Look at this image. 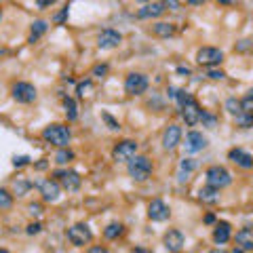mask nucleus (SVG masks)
I'll return each instance as SVG.
<instances>
[{
  "label": "nucleus",
  "mask_w": 253,
  "mask_h": 253,
  "mask_svg": "<svg viewBox=\"0 0 253 253\" xmlns=\"http://www.w3.org/2000/svg\"><path fill=\"white\" fill-rule=\"evenodd\" d=\"M194 169H196V160L184 158V160H182V165H180V182L184 184L186 180H188V175H190Z\"/></svg>",
  "instance_id": "obj_24"
},
{
  "label": "nucleus",
  "mask_w": 253,
  "mask_h": 253,
  "mask_svg": "<svg viewBox=\"0 0 253 253\" xmlns=\"http://www.w3.org/2000/svg\"><path fill=\"white\" fill-rule=\"evenodd\" d=\"M123 234V224H108L106 228H103V236L106 239H110V241H114V239H118V236Z\"/></svg>",
  "instance_id": "obj_26"
},
{
  "label": "nucleus",
  "mask_w": 253,
  "mask_h": 253,
  "mask_svg": "<svg viewBox=\"0 0 253 253\" xmlns=\"http://www.w3.org/2000/svg\"><path fill=\"white\" fill-rule=\"evenodd\" d=\"M177 74H182V76H190V68H184V65H180V68H177Z\"/></svg>",
  "instance_id": "obj_45"
},
{
  "label": "nucleus",
  "mask_w": 253,
  "mask_h": 253,
  "mask_svg": "<svg viewBox=\"0 0 253 253\" xmlns=\"http://www.w3.org/2000/svg\"><path fill=\"white\" fill-rule=\"evenodd\" d=\"M135 154H137V141H133V139L118 141V144L114 146V150H112L114 160H118V162H129Z\"/></svg>",
  "instance_id": "obj_6"
},
{
  "label": "nucleus",
  "mask_w": 253,
  "mask_h": 253,
  "mask_svg": "<svg viewBox=\"0 0 253 253\" xmlns=\"http://www.w3.org/2000/svg\"><path fill=\"white\" fill-rule=\"evenodd\" d=\"M42 137L44 141H49V144H53L57 148H68L70 144V129L68 126H63V125H49L47 129L42 131Z\"/></svg>",
  "instance_id": "obj_1"
},
{
  "label": "nucleus",
  "mask_w": 253,
  "mask_h": 253,
  "mask_svg": "<svg viewBox=\"0 0 253 253\" xmlns=\"http://www.w3.org/2000/svg\"><path fill=\"white\" fill-rule=\"evenodd\" d=\"M148 89V78L144 76V74H139V72H133L126 76L125 80V91L129 93V95H141Z\"/></svg>",
  "instance_id": "obj_8"
},
{
  "label": "nucleus",
  "mask_w": 253,
  "mask_h": 253,
  "mask_svg": "<svg viewBox=\"0 0 253 253\" xmlns=\"http://www.w3.org/2000/svg\"><path fill=\"white\" fill-rule=\"evenodd\" d=\"M152 32L158 36V38H169V36L175 34V26L173 24H167V21H158V24L152 26Z\"/></svg>",
  "instance_id": "obj_22"
},
{
  "label": "nucleus",
  "mask_w": 253,
  "mask_h": 253,
  "mask_svg": "<svg viewBox=\"0 0 253 253\" xmlns=\"http://www.w3.org/2000/svg\"><path fill=\"white\" fill-rule=\"evenodd\" d=\"M165 11L167 9L162 6V2H152V4H146L144 9H139L137 11V17L139 19H152V17H160Z\"/></svg>",
  "instance_id": "obj_19"
},
{
  "label": "nucleus",
  "mask_w": 253,
  "mask_h": 253,
  "mask_svg": "<svg viewBox=\"0 0 253 253\" xmlns=\"http://www.w3.org/2000/svg\"><path fill=\"white\" fill-rule=\"evenodd\" d=\"M226 110L230 114H234V116H239L243 110H241V99H236V97H230L228 101H226Z\"/></svg>",
  "instance_id": "obj_31"
},
{
  "label": "nucleus",
  "mask_w": 253,
  "mask_h": 253,
  "mask_svg": "<svg viewBox=\"0 0 253 253\" xmlns=\"http://www.w3.org/2000/svg\"><path fill=\"white\" fill-rule=\"evenodd\" d=\"M38 190L42 194V200H47V203H55L59 198V194H62V186H59V182H55V180H42L38 184Z\"/></svg>",
  "instance_id": "obj_11"
},
{
  "label": "nucleus",
  "mask_w": 253,
  "mask_h": 253,
  "mask_svg": "<svg viewBox=\"0 0 253 253\" xmlns=\"http://www.w3.org/2000/svg\"><path fill=\"white\" fill-rule=\"evenodd\" d=\"M28 213L32 215V218H34V215H36V218H40V215H42V205L40 203H32L28 207Z\"/></svg>",
  "instance_id": "obj_36"
},
{
  "label": "nucleus",
  "mask_w": 253,
  "mask_h": 253,
  "mask_svg": "<svg viewBox=\"0 0 253 253\" xmlns=\"http://www.w3.org/2000/svg\"><path fill=\"white\" fill-rule=\"evenodd\" d=\"M28 162H30L28 156H15V158H13V165L15 167H24V165H28Z\"/></svg>",
  "instance_id": "obj_40"
},
{
  "label": "nucleus",
  "mask_w": 253,
  "mask_h": 253,
  "mask_svg": "<svg viewBox=\"0 0 253 253\" xmlns=\"http://www.w3.org/2000/svg\"><path fill=\"white\" fill-rule=\"evenodd\" d=\"M207 137L203 135V133H198V131H190L188 135H186V150L188 152H200V150H205L207 148Z\"/></svg>",
  "instance_id": "obj_14"
},
{
  "label": "nucleus",
  "mask_w": 253,
  "mask_h": 253,
  "mask_svg": "<svg viewBox=\"0 0 253 253\" xmlns=\"http://www.w3.org/2000/svg\"><path fill=\"white\" fill-rule=\"evenodd\" d=\"M103 121H106L108 125H110V129H112V131H116V129H121V125H118L116 121H114V118L112 116H110V114H103Z\"/></svg>",
  "instance_id": "obj_39"
},
{
  "label": "nucleus",
  "mask_w": 253,
  "mask_h": 253,
  "mask_svg": "<svg viewBox=\"0 0 253 253\" xmlns=\"http://www.w3.org/2000/svg\"><path fill=\"white\" fill-rule=\"evenodd\" d=\"M182 141V126L180 125H169L162 133V148L165 150H175Z\"/></svg>",
  "instance_id": "obj_9"
},
{
  "label": "nucleus",
  "mask_w": 253,
  "mask_h": 253,
  "mask_svg": "<svg viewBox=\"0 0 253 253\" xmlns=\"http://www.w3.org/2000/svg\"><path fill=\"white\" fill-rule=\"evenodd\" d=\"M236 125L243 126V129H249V126H253V114L251 112H241L239 116H236Z\"/></svg>",
  "instance_id": "obj_30"
},
{
  "label": "nucleus",
  "mask_w": 253,
  "mask_h": 253,
  "mask_svg": "<svg viewBox=\"0 0 253 253\" xmlns=\"http://www.w3.org/2000/svg\"><path fill=\"white\" fill-rule=\"evenodd\" d=\"M198 198H200V203H205V205H213V203H218V198H220V190L211 188V186H205V188H200Z\"/></svg>",
  "instance_id": "obj_21"
},
{
  "label": "nucleus",
  "mask_w": 253,
  "mask_h": 253,
  "mask_svg": "<svg viewBox=\"0 0 253 253\" xmlns=\"http://www.w3.org/2000/svg\"><path fill=\"white\" fill-rule=\"evenodd\" d=\"M30 188H32V184H30L28 180H24V177H19V180L15 182V194L17 196H26L30 192Z\"/></svg>",
  "instance_id": "obj_27"
},
{
  "label": "nucleus",
  "mask_w": 253,
  "mask_h": 253,
  "mask_svg": "<svg viewBox=\"0 0 253 253\" xmlns=\"http://www.w3.org/2000/svg\"><path fill=\"white\" fill-rule=\"evenodd\" d=\"M169 215H171V209L160 198H154L152 203L148 205V218L152 221H165V220H169Z\"/></svg>",
  "instance_id": "obj_12"
},
{
  "label": "nucleus",
  "mask_w": 253,
  "mask_h": 253,
  "mask_svg": "<svg viewBox=\"0 0 253 253\" xmlns=\"http://www.w3.org/2000/svg\"><path fill=\"white\" fill-rule=\"evenodd\" d=\"M91 239H93V232L87 224H74L68 228V241L74 247H85Z\"/></svg>",
  "instance_id": "obj_5"
},
{
  "label": "nucleus",
  "mask_w": 253,
  "mask_h": 253,
  "mask_svg": "<svg viewBox=\"0 0 253 253\" xmlns=\"http://www.w3.org/2000/svg\"><path fill=\"white\" fill-rule=\"evenodd\" d=\"M232 184V175L226 167H220V165H213L207 169V186H211L215 190H221L226 186Z\"/></svg>",
  "instance_id": "obj_3"
},
{
  "label": "nucleus",
  "mask_w": 253,
  "mask_h": 253,
  "mask_svg": "<svg viewBox=\"0 0 253 253\" xmlns=\"http://www.w3.org/2000/svg\"><path fill=\"white\" fill-rule=\"evenodd\" d=\"M72 158H74V154L68 148H59V152L55 154V162H59V165H65V162H70Z\"/></svg>",
  "instance_id": "obj_29"
},
{
  "label": "nucleus",
  "mask_w": 253,
  "mask_h": 253,
  "mask_svg": "<svg viewBox=\"0 0 253 253\" xmlns=\"http://www.w3.org/2000/svg\"><path fill=\"white\" fill-rule=\"evenodd\" d=\"M53 2H55V0H38V6H40V9H44V6H51Z\"/></svg>",
  "instance_id": "obj_46"
},
{
  "label": "nucleus",
  "mask_w": 253,
  "mask_h": 253,
  "mask_svg": "<svg viewBox=\"0 0 253 253\" xmlns=\"http://www.w3.org/2000/svg\"><path fill=\"white\" fill-rule=\"evenodd\" d=\"M236 241V247H241L243 251H251L253 249V228H241L234 236Z\"/></svg>",
  "instance_id": "obj_18"
},
{
  "label": "nucleus",
  "mask_w": 253,
  "mask_h": 253,
  "mask_svg": "<svg viewBox=\"0 0 253 253\" xmlns=\"http://www.w3.org/2000/svg\"><path fill=\"white\" fill-rule=\"evenodd\" d=\"M0 19H2V11H0Z\"/></svg>",
  "instance_id": "obj_54"
},
{
  "label": "nucleus",
  "mask_w": 253,
  "mask_h": 253,
  "mask_svg": "<svg viewBox=\"0 0 253 253\" xmlns=\"http://www.w3.org/2000/svg\"><path fill=\"white\" fill-rule=\"evenodd\" d=\"M55 177H59V182H62V186L68 192H76L80 188V184H83V180H80V175L76 171H57Z\"/></svg>",
  "instance_id": "obj_13"
},
{
  "label": "nucleus",
  "mask_w": 253,
  "mask_h": 253,
  "mask_svg": "<svg viewBox=\"0 0 253 253\" xmlns=\"http://www.w3.org/2000/svg\"><path fill=\"white\" fill-rule=\"evenodd\" d=\"M87 253H110V251H108L106 247H101V245H97V247H91Z\"/></svg>",
  "instance_id": "obj_44"
},
{
  "label": "nucleus",
  "mask_w": 253,
  "mask_h": 253,
  "mask_svg": "<svg viewBox=\"0 0 253 253\" xmlns=\"http://www.w3.org/2000/svg\"><path fill=\"white\" fill-rule=\"evenodd\" d=\"M207 76H209L211 80H221V78L226 76V74L221 72V70H209V74H207Z\"/></svg>",
  "instance_id": "obj_41"
},
{
  "label": "nucleus",
  "mask_w": 253,
  "mask_h": 253,
  "mask_svg": "<svg viewBox=\"0 0 253 253\" xmlns=\"http://www.w3.org/2000/svg\"><path fill=\"white\" fill-rule=\"evenodd\" d=\"M129 175L135 182H146L152 175V160L148 156H133L129 160Z\"/></svg>",
  "instance_id": "obj_2"
},
{
  "label": "nucleus",
  "mask_w": 253,
  "mask_h": 253,
  "mask_svg": "<svg viewBox=\"0 0 253 253\" xmlns=\"http://www.w3.org/2000/svg\"><path fill=\"white\" fill-rule=\"evenodd\" d=\"M209 253H224V251H220V249H213V251H209Z\"/></svg>",
  "instance_id": "obj_51"
},
{
  "label": "nucleus",
  "mask_w": 253,
  "mask_h": 253,
  "mask_svg": "<svg viewBox=\"0 0 253 253\" xmlns=\"http://www.w3.org/2000/svg\"><path fill=\"white\" fill-rule=\"evenodd\" d=\"M184 243H186V239L180 230H169L165 234V247L169 253H180L184 249Z\"/></svg>",
  "instance_id": "obj_15"
},
{
  "label": "nucleus",
  "mask_w": 253,
  "mask_h": 253,
  "mask_svg": "<svg viewBox=\"0 0 253 253\" xmlns=\"http://www.w3.org/2000/svg\"><path fill=\"white\" fill-rule=\"evenodd\" d=\"M0 253H9V251H6V249H0Z\"/></svg>",
  "instance_id": "obj_52"
},
{
  "label": "nucleus",
  "mask_w": 253,
  "mask_h": 253,
  "mask_svg": "<svg viewBox=\"0 0 253 253\" xmlns=\"http://www.w3.org/2000/svg\"><path fill=\"white\" fill-rule=\"evenodd\" d=\"M200 112H203V110H200V106L194 99L188 101L182 108V116H184V121H186V125H188V126H194L200 121Z\"/></svg>",
  "instance_id": "obj_16"
},
{
  "label": "nucleus",
  "mask_w": 253,
  "mask_h": 253,
  "mask_svg": "<svg viewBox=\"0 0 253 253\" xmlns=\"http://www.w3.org/2000/svg\"><path fill=\"white\" fill-rule=\"evenodd\" d=\"M186 2H188V4H203L205 0H186Z\"/></svg>",
  "instance_id": "obj_48"
},
{
  "label": "nucleus",
  "mask_w": 253,
  "mask_h": 253,
  "mask_svg": "<svg viewBox=\"0 0 253 253\" xmlns=\"http://www.w3.org/2000/svg\"><path fill=\"white\" fill-rule=\"evenodd\" d=\"M13 207V194L9 190L0 188V209H11Z\"/></svg>",
  "instance_id": "obj_28"
},
{
  "label": "nucleus",
  "mask_w": 253,
  "mask_h": 253,
  "mask_svg": "<svg viewBox=\"0 0 253 253\" xmlns=\"http://www.w3.org/2000/svg\"><path fill=\"white\" fill-rule=\"evenodd\" d=\"M65 17H68V6H65L63 11H59V13L55 15V17H53V21H55V24H63Z\"/></svg>",
  "instance_id": "obj_38"
},
{
  "label": "nucleus",
  "mask_w": 253,
  "mask_h": 253,
  "mask_svg": "<svg viewBox=\"0 0 253 253\" xmlns=\"http://www.w3.org/2000/svg\"><path fill=\"white\" fill-rule=\"evenodd\" d=\"M230 236H232V232H230V224H226V221H221V224L215 226L213 230V241L218 245H224L230 241Z\"/></svg>",
  "instance_id": "obj_20"
},
{
  "label": "nucleus",
  "mask_w": 253,
  "mask_h": 253,
  "mask_svg": "<svg viewBox=\"0 0 253 253\" xmlns=\"http://www.w3.org/2000/svg\"><path fill=\"white\" fill-rule=\"evenodd\" d=\"M175 99H177V103H180V108H184L188 101H192V95L190 93H186L184 89H177V93H175Z\"/></svg>",
  "instance_id": "obj_34"
},
{
  "label": "nucleus",
  "mask_w": 253,
  "mask_h": 253,
  "mask_svg": "<svg viewBox=\"0 0 253 253\" xmlns=\"http://www.w3.org/2000/svg\"><path fill=\"white\" fill-rule=\"evenodd\" d=\"M91 91H93V83H91V80H85V83H78V85H76L78 97H85V95H89Z\"/></svg>",
  "instance_id": "obj_33"
},
{
  "label": "nucleus",
  "mask_w": 253,
  "mask_h": 253,
  "mask_svg": "<svg viewBox=\"0 0 253 253\" xmlns=\"http://www.w3.org/2000/svg\"><path fill=\"white\" fill-rule=\"evenodd\" d=\"M228 158L236 162L241 169H253V156L249 152H245L241 150V148H234V150H230L228 152Z\"/></svg>",
  "instance_id": "obj_17"
},
{
  "label": "nucleus",
  "mask_w": 253,
  "mask_h": 253,
  "mask_svg": "<svg viewBox=\"0 0 253 253\" xmlns=\"http://www.w3.org/2000/svg\"><path fill=\"white\" fill-rule=\"evenodd\" d=\"M162 6H169V11H177L180 9V2L177 0H162Z\"/></svg>",
  "instance_id": "obj_43"
},
{
  "label": "nucleus",
  "mask_w": 253,
  "mask_h": 253,
  "mask_svg": "<svg viewBox=\"0 0 253 253\" xmlns=\"http://www.w3.org/2000/svg\"><path fill=\"white\" fill-rule=\"evenodd\" d=\"M196 62L200 65H207V68L220 65L224 62V51L218 47H203V49H198V53H196Z\"/></svg>",
  "instance_id": "obj_4"
},
{
  "label": "nucleus",
  "mask_w": 253,
  "mask_h": 253,
  "mask_svg": "<svg viewBox=\"0 0 253 253\" xmlns=\"http://www.w3.org/2000/svg\"><path fill=\"white\" fill-rule=\"evenodd\" d=\"M121 42H123L121 32H116V30H112V28L101 30L99 36H97V47H99V49H114V47H118Z\"/></svg>",
  "instance_id": "obj_10"
},
{
  "label": "nucleus",
  "mask_w": 253,
  "mask_h": 253,
  "mask_svg": "<svg viewBox=\"0 0 253 253\" xmlns=\"http://www.w3.org/2000/svg\"><path fill=\"white\" fill-rule=\"evenodd\" d=\"M40 230H42V226L38 224V221H34V224H30V226H28L26 232H28V234H38Z\"/></svg>",
  "instance_id": "obj_42"
},
{
  "label": "nucleus",
  "mask_w": 253,
  "mask_h": 253,
  "mask_svg": "<svg viewBox=\"0 0 253 253\" xmlns=\"http://www.w3.org/2000/svg\"><path fill=\"white\" fill-rule=\"evenodd\" d=\"M241 110L243 112H251L253 114V89L245 95V99H241Z\"/></svg>",
  "instance_id": "obj_32"
},
{
  "label": "nucleus",
  "mask_w": 253,
  "mask_h": 253,
  "mask_svg": "<svg viewBox=\"0 0 253 253\" xmlns=\"http://www.w3.org/2000/svg\"><path fill=\"white\" fill-rule=\"evenodd\" d=\"M133 253H150V251L144 249V247H135V249H133Z\"/></svg>",
  "instance_id": "obj_47"
},
{
  "label": "nucleus",
  "mask_w": 253,
  "mask_h": 253,
  "mask_svg": "<svg viewBox=\"0 0 253 253\" xmlns=\"http://www.w3.org/2000/svg\"><path fill=\"white\" fill-rule=\"evenodd\" d=\"M63 110H65V116H68V121H76V118H78L76 101H74L72 97H63Z\"/></svg>",
  "instance_id": "obj_25"
},
{
  "label": "nucleus",
  "mask_w": 253,
  "mask_h": 253,
  "mask_svg": "<svg viewBox=\"0 0 253 253\" xmlns=\"http://www.w3.org/2000/svg\"><path fill=\"white\" fill-rule=\"evenodd\" d=\"M198 123H203V125L209 126V129H213V126L218 125V118L211 116V114H207V112H200V121Z\"/></svg>",
  "instance_id": "obj_35"
},
{
  "label": "nucleus",
  "mask_w": 253,
  "mask_h": 253,
  "mask_svg": "<svg viewBox=\"0 0 253 253\" xmlns=\"http://www.w3.org/2000/svg\"><path fill=\"white\" fill-rule=\"evenodd\" d=\"M106 74H108V65H95V68H93V76H97V78H103V76H106Z\"/></svg>",
  "instance_id": "obj_37"
},
{
  "label": "nucleus",
  "mask_w": 253,
  "mask_h": 253,
  "mask_svg": "<svg viewBox=\"0 0 253 253\" xmlns=\"http://www.w3.org/2000/svg\"><path fill=\"white\" fill-rule=\"evenodd\" d=\"M38 97L36 93V87L30 85V83H15L13 85V99L19 101V103H32Z\"/></svg>",
  "instance_id": "obj_7"
},
{
  "label": "nucleus",
  "mask_w": 253,
  "mask_h": 253,
  "mask_svg": "<svg viewBox=\"0 0 253 253\" xmlns=\"http://www.w3.org/2000/svg\"><path fill=\"white\" fill-rule=\"evenodd\" d=\"M218 2H224V4H228V2H232V0H218Z\"/></svg>",
  "instance_id": "obj_50"
},
{
  "label": "nucleus",
  "mask_w": 253,
  "mask_h": 253,
  "mask_svg": "<svg viewBox=\"0 0 253 253\" xmlns=\"http://www.w3.org/2000/svg\"><path fill=\"white\" fill-rule=\"evenodd\" d=\"M137 2H148V0H137Z\"/></svg>",
  "instance_id": "obj_53"
},
{
  "label": "nucleus",
  "mask_w": 253,
  "mask_h": 253,
  "mask_svg": "<svg viewBox=\"0 0 253 253\" xmlns=\"http://www.w3.org/2000/svg\"><path fill=\"white\" fill-rule=\"evenodd\" d=\"M230 253H245V251H243L241 247H234V249H232V251H230Z\"/></svg>",
  "instance_id": "obj_49"
},
{
  "label": "nucleus",
  "mask_w": 253,
  "mask_h": 253,
  "mask_svg": "<svg viewBox=\"0 0 253 253\" xmlns=\"http://www.w3.org/2000/svg\"><path fill=\"white\" fill-rule=\"evenodd\" d=\"M49 30V24L44 19H36L34 24H32V34H30V42H36L40 38V36L44 34Z\"/></svg>",
  "instance_id": "obj_23"
}]
</instances>
